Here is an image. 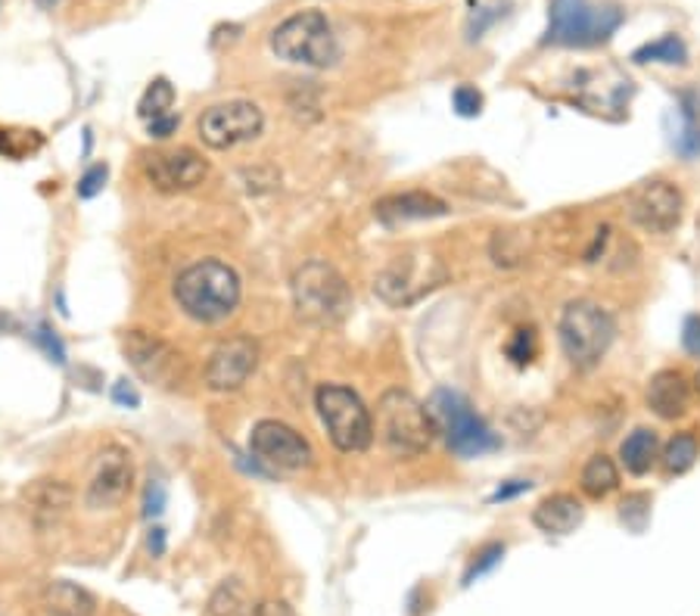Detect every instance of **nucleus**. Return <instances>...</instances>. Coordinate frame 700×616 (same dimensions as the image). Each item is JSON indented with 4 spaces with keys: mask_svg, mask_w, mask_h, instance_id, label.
I'll return each instance as SVG.
<instances>
[{
    "mask_svg": "<svg viewBox=\"0 0 700 616\" xmlns=\"http://www.w3.org/2000/svg\"><path fill=\"white\" fill-rule=\"evenodd\" d=\"M682 345L688 355H698L700 359V315H691L682 327Z\"/></svg>",
    "mask_w": 700,
    "mask_h": 616,
    "instance_id": "c9c22d12",
    "label": "nucleus"
},
{
    "mask_svg": "<svg viewBox=\"0 0 700 616\" xmlns=\"http://www.w3.org/2000/svg\"><path fill=\"white\" fill-rule=\"evenodd\" d=\"M293 302L300 318L327 327V324H340L349 315L352 290L333 265L311 259L293 274Z\"/></svg>",
    "mask_w": 700,
    "mask_h": 616,
    "instance_id": "39448f33",
    "label": "nucleus"
},
{
    "mask_svg": "<svg viewBox=\"0 0 700 616\" xmlns=\"http://www.w3.org/2000/svg\"><path fill=\"white\" fill-rule=\"evenodd\" d=\"M250 452L268 470H305L315 464L308 439L283 420H258L250 433Z\"/></svg>",
    "mask_w": 700,
    "mask_h": 616,
    "instance_id": "9d476101",
    "label": "nucleus"
},
{
    "mask_svg": "<svg viewBox=\"0 0 700 616\" xmlns=\"http://www.w3.org/2000/svg\"><path fill=\"white\" fill-rule=\"evenodd\" d=\"M265 128V115L250 100L215 103L200 115V137L212 150H233L246 140H256Z\"/></svg>",
    "mask_w": 700,
    "mask_h": 616,
    "instance_id": "1a4fd4ad",
    "label": "nucleus"
},
{
    "mask_svg": "<svg viewBox=\"0 0 700 616\" xmlns=\"http://www.w3.org/2000/svg\"><path fill=\"white\" fill-rule=\"evenodd\" d=\"M253 601L240 579H225L209 598V616H253Z\"/></svg>",
    "mask_w": 700,
    "mask_h": 616,
    "instance_id": "5701e85b",
    "label": "nucleus"
},
{
    "mask_svg": "<svg viewBox=\"0 0 700 616\" xmlns=\"http://www.w3.org/2000/svg\"><path fill=\"white\" fill-rule=\"evenodd\" d=\"M31 340L44 349V355L50 359V362L66 365V345H63V340L56 337V330H53L50 324H38V327H35V334H31Z\"/></svg>",
    "mask_w": 700,
    "mask_h": 616,
    "instance_id": "c85d7f7f",
    "label": "nucleus"
},
{
    "mask_svg": "<svg viewBox=\"0 0 700 616\" xmlns=\"http://www.w3.org/2000/svg\"><path fill=\"white\" fill-rule=\"evenodd\" d=\"M533 355H536V334L533 330H517L513 340L508 342V359L513 365L526 367L533 362Z\"/></svg>",
    "mask_w": 700,
    "mask_h": 616,
    "instance_id": "7c9ffc66",
    "label": "nucleus"
},
{
    "mask_svg": "<svg viewBox=\"0 0 700 616\" xmlns=\"http://www.w3.org/2000/svg\"><path fill=\"white\" fill-rule=\"evenodd\" d=\"M626 13L616 3L595 7L588 0H551L548 3V32L545 45L595 47L613 38Z\"/></svg>",
    "mask_w": 700,
    "mask_h": 616,
    "instance_id": "20e7f679",
    "label": "nucleus"
},
{
    "mask_svg": "<svg viewBox=\"0 0 700 616\" xmlns=\"http://www.w3.org/2000/svg\"><path fill=\"white\" fill-rule=\"evenodd\" d=\"M143 172L150 184L163 193H181V190H193L206 181L209 175V162L203 160L196 150L190 147H178V150H165V153H153L143 162Z\"/></svg>",
    "mask_w": 700,
    "mask_h": 616,
    "instance_id": "4468645a",
    "label": "nucleus"
},
{
    "mask_svg": "<svg viewBox=\"0 0 700 616\" xmlns=\"http://www.w3.org/2000/svg\"><path fill=\"white\" fill-rule=\"evenodd\" d=\"M530 489H533L530 479H511V482H505V486H498V489L492 492L489 502H508V499H517V495H523V492H530Z\"/></svg>",
    "mask_w": 700,
    "mask_h": 616,
    "instance_id": "4c0bfd02",
    "label": "nucleus"
},
{
    "mask_svg": "<svg viewBox=\"0 0 700 616\" xmlns=\"http://www.w3.org/2000/svg\"><path fill=\"white\" fill-rule=\"evenodd\" d=\"M451 106L461 118H473V115L483 113V93L476 91L473 85H458L451 93Z\"/></svg>",
    "mask_w": 700,
    "mask_h": 616,
    "instance_id": "c756f323",
    "label": "nucleus"
},
{
    "mask_svg": "<svg viewBox=\"0 0 700 616\" xmlns=\"http://www.w3.org/2000/svg\"><path fill=\"white\" fill-rule=\"evenodd\" d=\"M135 486V464L128 449L122 445H106L97 461H93V474L88 479V492L85 502L93 511H106V507H118L131 495Z\"/></svg>",
    "mask_w": 700,
    "mask_h": 616,
    "instance_id": "9b49d317",
    "label": "nucleus"
},
{
    "mask_svg": "<svg viewBox=\"0 0 700 616\" xmlns=\"http://www.w3.org/2000/svg\"><path fill=\"white\" fill-rule=\"evenodd\" d=\"M178 125H181V118L175 113L160 115V118H153V122H147V135L156 137V140H165V137H171L178 131Z\"/></svg>",
    "mask_w": 700,
    "mask_h": 616,
    "instance_id": "72a5a7b5",
    "label": "nucleus"
},
{
    "mask_svg": "<svg viewBox=\"0 0 700 616\" xmlns=\"http://www.w3.org/2000/svg\"><path fill=\"white\" fill-rule=\"evenodd\" d=\"M175 302L187 318L200 324H218L231 318L240 305V277L221 259H203L175 277Z\"/></svg>",
    "mask_w": 700,
    "mask_h": 616,
    "instance_id": "f257e3e1",
    "label": "nucleus"
},
{
    "mask_svg": "<svg viewBox=\"0 0 700 616\" xmlns=\"http://www.w3.org/2000/svg\"><path fill=\"white\" fill-rule=\"evenodd\" d=\"M700 457V442L695 433H676L666 449L660 452V464L670 477H678V474H688Z\"/></svg>",
    "mask_w": 700,
    "mask_h": 616,
    "instance_id": "b1692460",
    "label": "nucleus"
},
{
    "mask_svg": "<svg viewBox=\"0 0 700 616\" xmlns=\"http://www.w3.org/2000/svg\"><path fill=\"white\" fill-rule=\"evenodd\" d=\"M691 405V384L682 370H657L648 384V408L660 420H678Z\"/></svg>",
    "mask_w": 700,
    "mask_h": 616,
    "instance_id": "f3484780",
    "label": "nucleus"
},
{
    "mask_svg": "<svg viewBox=\"0 0 700 616\" xmlns=\"http://www.w3.org/2000/svg\"><path fill=\"white\" fill-rule=\"evenodd\" d=\"M56 3H60V0H35V7H38V10H53Z\"/></svg>",
    "mask_w": 700,
    "mask_h": 616,
    "instance_id": "79ce46f5",
    "label": "nucleus"
},
{
    "mask_svg": "<svg viewBox=\"0 0 700 616\" xmlns=\"http://www.w3.org/2000/svg\"><path fill=\"white\" fill-rule=\"evenodd\" d=\"M113 402L122 405V408H140V392L135 389V384L118 380L116 387H113Z\"/></svg>",
    "mask_w": 700,
    "mask_h": 616,
    "instance_id": "e433bc0d",
    "label": "nucleus"
},
{
    "mask_svg": "<svg viewBox=\"0 0 700 616\" xmlns=\"http://www.w3.org/2000/svg\"><path fill=\"white\" fill-rule=\"evenodd\" d=\"M678 118L682 128L676 137V150L685 160L700 156V88H685L678 91Z\"/></svg>",
    "mask_w": 700,
    "mask_h": 616,
    "instance_id": "412c9836",
    "label": "nucleus"
},
{
    "mask_svg": "<svg viewBox=\"0 0 700 616\" xmlns=\"http://www.w3.org/2000/svg\"><path fill=\"white\" fill-rule=\"evenodd\" d=\"M171 106H175V88H171V81H168V78H156V81H150V88L140 97L138 115L140 118H147V122H153V118H160V115L171 113Z\"/></svg>",
    "mask_w": 700,
    "mask_h": 616,
    "instance_id": "bb28decb",
    "label": "nucleus"
},
{
    "mask_svg": "<svg viewBox=\"0 0 700 616\" xmlns=\"http://www.w3.org/2000/svg\"><path fill=\"white\" fill-rule=\"evenodd\" d=\"M629 215L635 225L651 234H670L682 225L685 197L673 181H645L632 190Z\"/></svg>",
    "mask_w": 700,
    "mask_h": 616,
    "instance_id": "f8f14e48",
    "label": "nucleus"
},
{
    "mask_svg": "<svg viewBox=\"0 0 700 616\" xmlns=\"http://www.w3.org/2000/svg\"><path fill=\"white\" fill-rule=\"evenodd\" d=\"M620 457H623V467L629 470L632 477H645L653 464L660 461V439L648 427H638L635 433L623 439Z\"/></svg>",
    "mask_w": 700,
    "mask_h": 616,
    "instance_id": "4be33fe9",
    "label": "nucleus"
},
{
    "mask_svg": "<svg viewBox=\"0 0 700 616\" xmlns=\"http://www.w3.org/2000/svg\"><path fill=\"white\" fill-rule=\"evenodd\" d=\"M147 551H150L153 557H163L165 554V529L163 526H150V532H147Z\"/></svg>",
    "mask_w": 700,
    "mask_h": 616,
    "instance_id": "a19ab883",
    "label": "nucleus"
},
{
    "mask_svg": "<svg viewBox=\"0 0 700 616\" xmlns=\"http://www.w3.org/2000/svg\"><path fill=\"white\" fill-rule=\"evenodd\" d=\"M585 507L576 495L570 492H558V495H548L542 499L538 507L533 511V524L548 532V536H570L576 532V526H583Z\"/></svg>",
    "mask_w": 700,
    "mask_h": 616,
    "instance_id": "a211bd4d",
    "label": "nucleus"
},
{
    "mask_svg": "<svg viewBox=\"0 0 700 616\" xmlns=\"http://www.w3.org/2000/svg\"><path fill=\"white\" fill-rule=\"evenodd\" d=\"M377 436L386 452L396 457H418L430 452L436 439V424L430 408L405 389H390L377 402Z\"/></svg>",
    "mask_w": 700,
    "mask_h": 616,
    "instance_id": "7ed1b4c3",
    "label": "nucleus"
},
{
    "mask_svg": "<svg viewBox=\"0 0 700 616\" xmlns=\"http://www.w3.org/2000/svg\"><path fill=\"white\" fill-rule=\"evenodd\" d=\"M430 414H433L436 433L445 436V442L455 455L483 457L498 449V436L492 433L489 424L473 411V405L461 392L436 389L430 399Z\"/></svg>",
    "mask_w": 700,
    "mask_h": 616,
    "instance_id": "0eeeda50",
    "label": "nucleus"
},
{
    "mask_svg": "<svg viewBox=\"0 0 700 616\" xmlns=\"http://www.w3.org/2000/svg\"><path fill=\"white\" fill-rule=\"evenodd\" d=\"M495 20H498V13H492L489 7H483V10H473V16H470V23H467V35H470V41L483 38V32H486V28H489Z\"/></svg>",
    "mask_w": 700,
    "mask_h": 616,
    "instance_id": "f704fd0d",
    "label": "nucleus"
},
{
    "mask_svg": "<svg viewBox=\"0 0 700 616\" xmlns=\"http://www.w3.org/2000/svg\"><path fill=\"white\" fill-rule=\"evenodd\" d=\"M25 499L31 507V517L38 526L56 524L72 502L69 486H63L60 479H38L25 489Z\"/></svg>",
    "mask_w": 700,
    "mask_h": 616,
    "instance_id": "6ab92c4d",
    "label": "nucleus"
},
{
    "mask_svg": "<svg viewBox=\"0 0 700 616\" xmlns=\"http://www.w3.org/2000/svg\"><path fill=\"white\" fill-rule=\"evenodd\" d=\"M258 365V345L250 337H231L218 342L206 362V387L212 392L240 389Z\"/></svg>",
    "mask_w": 700,
    "mask_h": 616,
    "instance_id": "2eb2a0df",
    "label": "nucleus"
},
{
    "mask_svg": "<svg viewBox=\"0 0 700 616\" xmlns=\"http://www.w3.org/2000/svg\"><path fill=\"white\" fill-rule=\"evenodd\" d=\"M268 45H271V53L278 60L293 63V66L330 68L336 66L343 56L340 38L321 10H303V13L283 20L271 32Z\"/></svg>",
    "mask_w": 700,
    "mask_h": 616,
    "instance_id": "f03ea898",
    "label": "nucleus"
},
{
    "mask_svg": "<svg viewBox=\"0 0 700 616\" xmlns=\"http://www.w3.org/2000/svg\"><path fill=\"white\" fill-rule=\"evenodd\" d=\"M501 557H505V545L501 542H489V545H483L476 554H473V561H470V567L464 573V586H473V579H480L483 573H489L495 564H501Z\"/></svg>",
    "mask_w": 700,
    "mask_h": 616,
    "instance_id": "cd10ccee",
    "label": "nucleus"
},
{
    "mask_svg": "<svg viewBox=\"0 0 700 616\" xmlns=\"http://www.w3.org/2000/svg\"><path fill=\"white\" fill-rule=\"evenodd\" d=\"M580 482H583V492L588 499H607L620 486V470H616V464L607 455H595L588 457Z\"/></svg>",
    "mask_w": 700,
    "mask_h": 616,
    "instance_id": "393cba45",
    "label": "nucleus"
},
{
    "mask_svg": "<svg viewBox=\"0 0 700 616\" xmlns=\"http://www.w3.org/2000/svg\"><path fill=\"white\" fill-rule=\"evenodd\" d=\"M632 60L638 63V66H645V63H660V66H688V47L685 41L678 38V35H666V38H660V41H651V45H641L635 53H632Z\"/></svg>",
    "mask_w": 700,
    "mask_h": 616,
    "instance_id": "a878e982",
    "label": "nucleus"
},
{
    "mask_svg": "<svg viewBox=\"0 0 700 616\" xmlns=\"http://www.w3.org/2000/svg\"><path fill=\"white\" fill-rule=\"evenodd\" d=\"M253 616H296V611L287 601H262Z\"/></svg>",
    "mask_w": 700,
    "mask_h": 616,
    "instance_id": "ea45409f",
    "label": "nucleus"
},
{
    "mask_svg": "<svg viewBox=\"0 0 700 616\" xmlns=\"http://www.w3.org/2000/svg\"><path fill=\"white\" fill-rule=\"evenodd\" d=\"M315 408L321 414L330 442L340 452H365L373 442L371 411L355 389L324 384L315 392Z\"/></svg>",
    "mask_w": 700,
    "mask_h": 616,
    "instance_id": "6e6552de",
    "label": "nucleus"
},
{
    "mask_svg": "<svg viewBox=\"0 0 700 616\" xmlns=\"http://www.w3.org/2000/svg\"><path fill=\"white\" fill-rule=\"evenodd\" d=\"M106 178H110V168H106V162H97V165H91L81 178H78V197L81 200H93L103 187H106Z\"/></svg>",
    "mask_w": 700,
    "mask_h": 616,
    "instance_id": "2f4dec72",
    "label": "nucleus"
},
{
    "mask_svg": "<svg viewBox=\"0 0 700 616\" xmlns=\"http://www.w3.org/2000/svg\"><path fill=\"white\" fill-rule=\"evenodd\" d=\"M25 147L31 150V147H38V143H20V135H13V131H3L0 128V156H23Z\"/></svg>",
    "mask_w": 700,
    "mask_h": 616,
    "instance_id": "58836bf2",
    "label": "nucleus"
},
{
    "mask_svg": "<svg viewBox=\"0 0 700 616\" xmlns=\"http://www.w3.org/2000/svg\"><path fill=\"white\" fill-rule=\"evenodd\" d=\"M168 504V492H165V482L160 479H150L147 489H143V517L147 520H156Z\"/></svg>",
    "mask_w": 700,
    "mask_h": 616,
    "instance_id": "473e14b6",
    "label": "nucleus"
},
{
    "mask_svg": "<svg viewBox=\"0 0 700 616\" xmlns=\"http://www.w3.org/2000/svg\"><path fill=\"white\" fill-rule=\"evenodd\" d=\"M44 607L50 616H93V598L69 579L50 582L44 592Z\"/></svg>",
    "mask_w": 700,
    "mask_h": 616,
    "instance_id": "aec40b11",
    "label": "nucleus"
},
{
    "mask_svg": "<svg viewBox=\"0 0 700 616\" xmlns=\"http://www.w3.org/2000/svg\"><path fill=\"white\" fill-rule=\"evenodd\" d=\"M122 345H125V355H128L131 367L147 384L175 387V380L181 374V355L175 352V345H168L150 330H128Z\"/></svg>",
    "mask_w": 700,
    "mask_h": 616,
    "instance_id": "ddd939ff",
    "label": "nucleus"
},
{
    "mask_svg": "<svg viewBox=\"0 0 700 616\" xmlns=\"http://www.w3.org/2000/svg\"><path fill=\"white\" fill-rule=\"evenodd\" d=\"M695 392H698V395H700V370H698V374H695Z\"/></svg>",
    "mask_w": 700,
    "mask_h": 616,
    "instance_id": "37998d69",
    "label": "nucleus"
},
{
    "mask_svg": "<svg viewBox=\"0 0 700 616\" xmlns=\"http://www.w3.org/2000/svg\"><path fill=\"white\" fill-rule=\"evenodd\" d=\"M563 355L576 367H595L607 355L616 337V324L610 312L591 299H576L563 309L558 324Z\"/></svg>",
    "mask_w": 700,
    "mask_h": 616,
    "instance_id": "423d86ee",
    "label": "nucleus"
},
{
    "mask_svg": "<svg viewBox=\"0 0 700 616\" xmlns=\"http://www.w3.org/2000/svg\"><path fill=\"white\" fill-rule=\"evenodd\" d=\"M373 215L386 228H396V225H408V222L443 218V215H448V203L440 200L436 193H427V190H405V193H393V197H383L380 203H373Z\"/></svg>",
    "mask_w": 700,
    "mask_h": 616,
    "instance_id": "dca6fc26",
    "label": "nucleus"
}]
</instances>
